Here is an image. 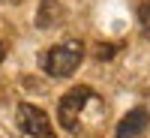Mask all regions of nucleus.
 Wrapping results in <instances>:
<instances>
[{
	"mask_svg": "<svg viewBox=\"0 0 150 138\" xmlns=\"http://www.w3.org/2000/svg\"><path fill=\"white\" fill-rule=\"evenodd\" d=\"M114 54V45H99V57H111Z\"/></svg>",
	"mask_w": 150,
	"mask_h": 138,
	"instance_id": "7",
	"label": "nucleus"
},
{
	"mask_svg": "<svg viewBox=\"0 0 150 138\" xmlns=\"http://www.w3.org/2000/svg\"><path fill=\"white\" fill-rule=\"evenodd\" d=\"M147 120H150L147 108H132V111H126V114H123V120L117 123L114 138H138V135L147 129Z\"/></svg>",
	"mask_w": 150,
	"mask_h": 138,
	"instance_id": "4",
	"label": "nucleus"
},
{
	"mask_svg": "<svg viewBox=\"0 0 150 138\" xmlns=\"http://www.w3.org/2000/svg\"><path fill=\"white\" fill-rule=\"evenodd\" d=\"M99 102H102V99H99V93L93 90V87H87V84L72 87V90L60 99V105H57V120H60V126H63L66 132H72V135H84L87 108H93V105H99Z\"/></svg>",
	"mask_w": 150,
	"mask_h": 138,
	"instance_id": "1",
	"label": "nucleus"
},
{
	"mask_svg": "<svg viewBox=\"0 0 150 138\" xmlns=\"http://www.w3.org/2000/svg\"><path fill=\"white\" fill-rule=\"evenodd\" d=\"M3 57H6V48H3V42H0V63H3Z\"/></svg>",
	"mask_w": 150,
	"mask_h": 138,
	"instance_id": "8",
	"label": "nucleus"
},
{
	"mask_svg": "<svg viewBox=\"0 0 150 138\" xmlns=\"http://www.w3.org/2000/svg\"><path fill=\"white\" fill-rule=\"evenodd\" d=\"M3 3H21V0H3Z\"/></svg>",
	"mask_w": 150,
	"mask_h": 138,
	"instance_id": "9",
	"label": "nucleus"
},
{
	"mask_svg": "<svg viewBox=\"0 0 150 138\" xmlns=\"http://www.w3.org/2000/svg\"><path fill=\"white\" fill-rule=\"evenodd\" d=\"M63 21V6L57 3V0H42L39 3V12H36V27H57V24Z\"/></svg>",
	"mask_w": 150,
	"mask_h": 138,
	"instance_id": "5",
	"label": "nucleus"
},
{
	"mask_svg": "<svg viewBox=\"0 0 150 138\" xmlns=\"http://www.w3.org/2000/svg\"><path fill=\"white\" fill-rule=\"evenodd\" d=\"M15 120H18V129H21L24 138H57L48 114L33 102H21L15 108Z\"/></svg>",
	"mask_w": 150,
	"mask_h": 138,
	"instance_id": "3",
	"label": "nucleus"
},
{
	"mask_svg": "<svg viewBox=\"0 0 150 138\" xmlns=\"http://www.w3.org/2000/svg\"><path fill=\"white\" fill-rule=\"evenodd\" d=\"M84 60V45L78 39H69V42H60L54 48H48L42 54V69L51 75V78H69V75L78 69V63Z\"/></svg>",
	"mask_w": 150,
	"mask_h": 138,
	"instance_id": "2",
	"label": "nucleus"
},
{
	"mask_svg": "<svg viewBox=\"0 0 150 138\" xmlns=\"http://www.w3.org/2000/svg\"><path fill=\"white\" fill-rule=\"evenodd\" d=\"M138 24H141V33L150 39V0H144L138 6Z\"/></svg>",
	"mask_w": 150,
	"mask_h": 138,
	"instance_id": "6",
	"label": "nucleus"
}]
</instances>
